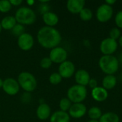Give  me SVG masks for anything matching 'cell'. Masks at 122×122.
Masks as SVG:
<instances>
[{
	"label": "cell",
	"mask_w": 122,
	"mask_h": 122,
	"mask_svg": "<svg viewBox=\"0 0 122 122\" xmlns=\"http://www.w3.org/2000/svg\"><path fill=\"white\" fill-rule=\"evenodd\" d=\"M37 40L39 44L45 49H52L59 45L61 41L60 32L54 27L43 26L37 33Z\"/></svg>",
	"instance_id": "cell-1"
},
{
	"label": "cell",
	"mask_w": 122,
	"mask_h": 122,
	"mask_svg": "<svg viewBox=\"0 0 122 122\" xmlns=\"http://www.w3.org/2000/svg\"><path fill=\"white\" fill-rule=\"evenodd\" d=\"M99 66L107 75H114L119 70V63L113 55H103L99 60Z\"/></svg>",
	"instance_id": "cell-2"
},
{
	"label": "cell",
	"mask_w": 122,
	"mask_h": 122,
	"mask_svg": "<svg viewBox=\"0 0 122 122\" xmlns=\"http://www.w3.org/2000/svg\"><path fill=\"white\" fill-rule=\"evenodd\" d=\"M14 17L16 22L21 25L33 24L36 19V16L34 10L26 6L19 8L15 13Z\"/></svg>",
	"instance_id": "cell-3"
},
{
	"label": "cell",
	"mask_w": 122,
	"mask_h": 122,
	"mask_svg": "<svg viewBox=\"0 0 122 122\" xmlns=\"http://www.w3.org/2000/svg\"><path fill=\"white\" fill-rule=\"evenodd\" d=\"M17 81L19 86L27 92H34L37 86V81L35 76L28 71L21 72L18 76Z\"/></svg>",
	"instance_id": "cell-4"
},
{
	"label": "cell",
	"mask_w": 122,
	"mask_h": 122,
	"mask_svg": "<svg viewBox=\"0 0 122 122\" xmlns=\"http://www.w3.org/2000/svg\"><path fill=\"white\" fill-rule=\"evenodd\" d=\"M87 96V89L86 86L75 84L69 88L67 91V98L71 103H81L85 100Z\"/></svg>",
	"instance_id": "cell-5"
},
{
	"label": "cell",
	"mask_w": 122,
	"mask_h": 122,
	"mask_svg": "<svg viewBox=\"0 0 122 122\" xmlns=\"http://www.w3.org/2000/svg\"><path fill=\"white\" fill-rule=\"evenodd\" d=\"M114 9L112 6H109L104 3L98 7L96 12V16L99 22L106 23L112 19Z\"/></svg>",
	"instance_id": "cell-6"
},
{
	"label": "cell",
	"mask_w": 122,
	"mask_h": 122,
	"mask_svg": "<svg viewBox=\"0 0 122 122\" xmlns=\"http://www.w3.org/2000/svg\"><path fill=\"white\" fill-rule=\"evenodd\" d=\"M68 56L67 51L65 49L61 46H56L51 49L49 52V59L51 60L52 63L61 64L66 61Z\"/></svg>",
	"instance_id": "cell-7"
},
{
	"label": "cell",
	"mask_w": 122,
	"mask_h": 122,
	"mask_svg": "<svg viewBox=\"0 0 122 122\" xmlns=\"http://www.w3.org/2000/svg\"><path fill=\"white\" fill-rule=\"evenodd\" d=\"M118 43L109 37L103 39L100 44V51L104 55H112L117 50Z\"/></svg>",
	"instance_id": "cell-8"
},
{
	"label": "cell",
	"mask_w": 122,
	"mask_h": 122,
	"mask_svg": "<svg viewBox=\"0 0 122 122\" xmlns=\"http://www.w3.org/2000/svg\"><path fill=\"white\" fill-rule=\"evenodd\" d=\"M19 89L20 86L17 80L14 78H6L3 81L2 89L9 96H14L17 94L19 92Z\"/></svg>",
	"instance_id": "cell-9"
},
{
	"label": "cell",
	"mask_w": 122,
	"mask_h": 122,
	"mask_svg": "<svg viewBox=\"0 0 122 122\" xmlns=\"http://www.w3.org/2000/svg\"><path fill=\"white\" fill-rule=\"evenodd\" d=\"M17 44L21 50L29 51L33 47L34 44V37L31 34L24 32L23 34L18 37Z\"/></svg>",
	"instance_id": "cell-10"
},
{
	"label": "cell",
	"mask_w": 122,
	"mask_h": 122,
	"mask_svg": "<svg viewBox=\"0 0 122 122\" xmlns=\"http://www.w3.org/2000/svg\"><path fill=\"white\" fill-rule=\"evenodd\" d=\"M62 78L69 79L71 78L75 74V66L71 61H65L59 64V72Z\"/></svg>",
	"instance_id": "cell-11"
},
{
	"label": "cell",
	"mask_w": 122,
	"mask_h": 122,
	"mask_svg": "<svg viewBox=\"0 0 122 122\" xmlns=\"http://www.w3.org/2000/svg\"><path fill=\"white\" fill-rule=\"evenodd\" d=\"M87 112L86 107L82 103L72 104L69 110V115L74 119H80L83 117Z\"/></svg>",
	"instance_id": "cell-12"
},
{
	"label": "cell",
	"mask_w": 122,
	"mask_h": 122,
	"mask_svg": "<svg viewBox=\"0 0 122 122\" xmlns=\"http://www.w3.org/2000/svg\"><path fill=\"white\" fill-rule=\"evenodd\" d=\"M75 81L76 84L86 86L89 84V80L91 79L89 73L85 69H79L74 74Z\"/></svg>",
	"instance_id": "cell-13"
},
{
	"label": "cell",
	"mask_w": 122,
	"mask_h": 122,
	"mask_svg": "<svg viewBox=\"0 0 122 122\" xmlns=\"http://www.w3.org/2000/svg\"><path fill=\"white\" fill-rule=\"evenodd\" d=\"M84 0H69L66 2L67 10L71 14H79L84 8Z\"/></svg>",
	"instance_id": "cell-14"
},
{
	"label": "cell",
	"mask_w": 122,
	"mask_h": 122,
	"mask_svg": "<svg viewBox=\"0 0 122 122\" xmlns=\"http://www.w3.org/2000/svg\"><path fill=\"white\" fill-rule=\"evenodd\" d=\"M108 96L109 94L107 90L102 86H97L92 91V97L93 99L99 102H104L108 98Z\"/></svg>",
	"instance_id": "cell-15"
},
{
	"label": "cell",
	"mask_w": 122,
	"mask_h": 122,
	"mask_svg": "<svg viewBox=\"0 0 122 122\" xmlns=\"http://www.w3.org/2000/svg\"><path fill=\"white\" fill-rule=\"evenodd\" d=\"M36 116L39 119L44 121L51 117V108L46 104L42 103L39 105L36 109Z\"/></svg>",
	"instance_id": "cell-16"
},
{
	"label": "cell",
	"mask_w": 122,
	"mask_h": 122,
	"mask_svg": "<svg viewBox=\"0 0 122 122\" xmlns=\"http://www.w3.org/2000/svg\"><path fill=\"white\" fill-rule=\"evenodd\" d=\"M42 19L46 26L54 27L59 22V16L52 11H48L42 15Z\"/></svg>",
	"instance_id": "cell-17"
},
{
	"label": "cell",
	"mask_w": 122,
	"mask_h": 122,
	"mask_svg": "<svg viewBox=\"0 0 122 122\" xmlns=\"http://www.w3.org/2000/svg\"><path fill=\"white\" fill-rule=\"evenodd\" d=\"M50 122H70V116L67 112L56 111L51 114Z\"/></svg>",
	"instance_id": "cell-18"
},
{
	"label": "cell",
	"mask_w": 122,
	"mask_h": 122,
	"mask_svg": "<svg viewBox=\"0 0 122 122\" xmlns=\"http://www.w3.org/2000/svg\"><path fill=\"white\" fill-rule=\"evenodd\" d=\"M117 84V77L114 75H106L102 80V87L106 90L114 89Z\"/></svg>",
	"instance_id": "cell-19"
},
{
	"label": "cell",
	"mask_w": 122,
	"mask_h": 122,
	"mask_svg": "<svg viewBox=\"0 0 122 122\" xmlns=\"http://www.w3.org/2000/svg\"><path fill=\"white\" fill-rule=\"evenodd\" d=\"M17 24L16 20L13 16H6L2 19L1 21V25L2 29L5 30H11L14 26Z\"/></svg>",
	"instance_id": "cell-20"
},
{
	"label": "cell",
	"mask_w": 122,
	"mask_h": 122,
	"mask_svg": "<svg viewBox=\"0 0 122 122\" xmlns=\"http://www.w3.org/2000/svg\"><path fill=\"white\" fill-rule=\"evenodd\" d=\"M99 122H119V116L112 112H109L104 114H102V116L99 120Z\"/></svg>",
	"instance_id": "cell-21"
},
{
	"label": "cell",
	"mask_w": 122,
	"mask_h": 122,
	"mask_svg": "<svg viewBox=\"0 0 122 122\" xmlns=\"http://www.w3.org/2000/svg\"><path fill=\"white\" fill-rule=\"evenodd\" d=\"M88 116L91 120H99L102 116V112L98 107H92L88 111Z\"/></svg>",
	"instance_id": "cell-22"
},
{
	"label": "cell",
	"mask_w": 122,
	"mask_h": 122,
	"mask_svg": "<svg viewBox=\"0 0 122 122\" xmlns=\"http://www.w3.org/2000/svg\"><path fill=\"white\" fill-rule=\"evenodd\" d=\"M79 14V17L80 19L82 20V21H90L92 17H93V12L92 11L89 9V8H84L81 12Z\"/></svg>",
	"instance_id": "cell-23"
},
{
	"label": "cell",
	"mask_w": 122,
	"mask_h": 122,
	"mask_svg": "<svg viewBox=\"0 0 122 122\" xmlns=\"http://www.w3.org/2000/svg\"><path fill=\"white\" fill-rule=\"evenodd\" d=\"M71 105H72L71 102L67 97L62 98L59 102V108L60 110L62 112H66L67 111L69 112Z\"/></svg>",
	"instance_id": "cell-24"
},
{
	"label": "cell",
	"mask_w": 122,
	"mask_h": 122,
	"mask_svg": "<svg viewBox=\"0 0 122 122\" xmlns=\"http://www.w3.org/2000/svg\"><path fill=\"white\" fill-rule=\"evenodd\" d=\"M62 77L61 76V75L58 73V72H54L52 73L49 78V82L53 84V85H57L59 84H60L62 81Z\"/></svg>",
	"instance_id": "cell-25"
},
{
	"label": "cell",
	"mask_w": 122,
	"mask_h": 122,
	"mask_svg": "<svg viewBox=\"0 0 122 122\" xmlns=\"http://www.w3.org/2000/svg\"><path fill=\"white\" fill-rule=\"evenodd\" d=\"M24 31H25V28H24V25H21L18 23L11 29V32H12L13 35L16 37H19L21 34H23L24 33Z\"/></svg>",
	"instance_id": "cell-26"
},
{
	"label": "cell",
	"mask_w": 122,
	"mask_h": 122,
	"mask_svg": "<svg viewBox=\"0 0 122 122\" xmlns=\"http://www.w3.org/2000/svg\"><path fill=\"white\" fill-rule=\"evenodd\" d=\"M11 9V4L9 0L0 1V12L7 13Z\"/></svg>",
	"instance_id": "cell-27"
},
{
	"label": "cell",
	"mask_w": 122,
	"mask_h": 122,
	"mask_svg": "<svg viewBox=\"0 0 122 122\" xmlns=\"http://www.w3.org/2000/svg\"><path fill=\"white\" fill-rule=\"evenodd\" d=\"M122 36L121 34V31L119 28L117 27H114L112 28L110 31H109V38L114 39V40H119V39L120 38V36Z\"/></svg>",
	"instance_id": "cell-28"
},
{
	"label": "cell",
	"mask_w": 122,
	"mask_h": 122,
	"mask_svg": "<svg viewBox=\"0 0 122 122\" xmlns=\"http://www.w3.org/2000/svg\"><path fill=\"white\" fill-rule=\"evenodd\" d=\"M40 66L42 69H48L51 67V64H52V61L51 60L49 59V57H44L41 59L40 61Z\"/></svg>",
	"instance_id": "cell-29"
},
{
	"label": "cell",
	"mask_w": 122,
	"mask_h": 122,
	"mask_svg": "<svg viewBox=\"0 0 122 122\" xmlns=\"http://www.w3.org/2000/svg\"><path fill=\"white\" fill-rule=\"evenodd\" d=\"M115 24L119 29H122V10L119 11L115 16L114 19Z\"/></svg>",
	"instance_id": "cell-30"
},
{
	"label": "cell",
	"mask_w": 122,
	"mask_h": 122,
	"mask_svg": "<svg viewBox=\"0 0 122 122\" xmlns=\"http://www.w3.org/2000/svg\"><path fill=\"white\" fill-rule=\"evenodd\" d=\"M39 10L42 14V15L49 11V5L46 4V1H41V4L39 6Z\"/></svg>",
	"instance_id": "cell-31"
},
{
	"label": "cell",
	"mask_w": 122,
	"mask_h": 122,
	"mask_svg": "<svg viewBox=\"0 0 122 122\" xmlns=\"http://www.w3.org/2000/svg\"><path fill=\"white\" fill-rule=\"evenodd\" d=\"M90 88H92V89H95L96 87L98 86V82H97V80L96 79H94V78H91V79L89 80V84Z\"/></svg>",
	"instance_id": "cell-32"
},
{
	"label": "cell",
	"mask_w": 122,
	"mask_h": 122,
	"mask_svg": "<svg viewBox=\"0 0 122 122\" xmlns=\"http://www.w3.org/2000/svg\"><path fill=\"white\" fill-rule=\"evenodd\" d=\"M9 1H10L11 6H19V5L21 4L22 2H23L21 0H10Z\"/></svg>",
	"instance_id": "cell-33"
},
{
	"label": "cell",
	"mask_w": 122,
	"mask_h": 122,
	"mask_svg": "<svg viewBox=\"0 0 122 122\" xmlns=\"http://www.w3.org/2000/svg\"><path fill=\"white\" fill-rule=\"evenodd\" d=\"M116 2H117L116 0H106L105 1V4L109 6H112Z\"/></svg>",
	"instance_id": "cell-34"
},
{
	"label": "cell",
	"mask_w": 122,
	"mask_h": 122,
	"mask_svg": "<svg viewBox=\"0 0 122 122\" xmlns=\"http://www.w3.org/2000/svg\"><path fill=\"white\" fill-rule=\"evenodd\" d=\"M118 61H119V64H121L122 66V51L119 54V58H118Z\"/></svg>",
	"instance_id": "cell-35"
},
{
	"label": "cell",
	"mask_w": 122,
	"mask_h": 122,
	"mask_svg": "<svg viewBox=\"0 0 122 122\" xmlns=\"http://www.w3.org/2000/svg\"><path fill=\"white\" fill-rule=\"evenodd\" d=\"M119 44L122 48V35L120 36V38L119 39Z\"/></svg>",
	"instance_id": "cell-36"
},
{
	"label": "cell",
	"mask_w": 122,
	"mask_h": 122,
	"mask_svg": "<svg viewBox=\"0 0 122 122\" xmlns=\"http://www.w3.org/2000/svg\"><path fill=\"white\" fill-rule=\"evenodd\" d=\"M3 81H4V80H2V79L0 78V89H1V88H2V86H3Z\"/></svg>",
	"instance_id": "cell-37"
},
{
	"label": "cell",
	"mask_w": 122,
	"mask_h": 122,
	"mask_svg": "<svg viewBox=\"0 0 122 122\" xmlns=\"http://www.w3.org/2000/svg\"><path fill=\"white\" fill-rule=\"evenodd\" d=\"M34 3V1H27V4H29V5H31V4H33Z\"/></svg>",
	"instance_id": "cell-38"
},
{
	"label": "cell",
	"mask_w": 122,
	"mask_h": 122,
	"mask_svg": "<svg viewBox=\"0 0 122 122\" xmlns=\"http://www.w3.org/2000/svg\"><path fill=\"white\" fill-rule=\"evenodd\" d=\"M99 122L98 120H89V122Z\"/></svg>",
	"instance_id": "cell-39"
},
{
	"label": "cell",
	"mask_w": 122,
	"mask_h": 122,
	"mask_svg": "<svg viewBox=\"0 0 122 122\" xmlns=\"http://www.w3.org/2000/svg\"><path fill=\"white\" fill-rule=\"evenodd\" d=\"M1 30H2V27H1V22H0V33L1 32Z\"/></svg>",
	"instance_id": "cell-40"
}]
</instances>
